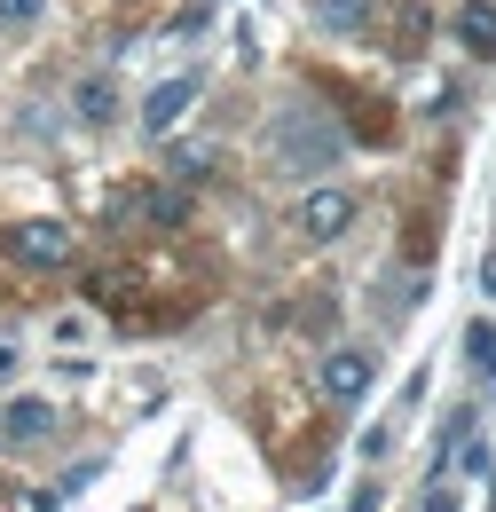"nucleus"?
I'll return each instance as SVG.
<instances>
[{
	"mask_svg": "<svg viewBox=\"0 0 496 512\" xmlns=\"http://www.w3.org/2000/svg\"><path fill=\"white\" fill-rule=\"evenodd\" d=\"M315 386H323V402L347 410V402H363V394L378 386V355H371V347H331L323 371H315Z\"/></svg>",
	"mask_w": 496,
	"mask_h": 512,
	"instance_id": "7ed1b4c3",
	"label": "nucleus"
},
{
	"mask_svg": "<svg viewBox=\"0 0 496 512\" xmlns=\"http://www.w3.org/2000/svg\"><path fill=\"white\" fill-rule=\"evenodd\" d=\"M0 253H8V260H24V268H71L79 237H71L63 221H16V229L0 237Z\"/></svg>",
	"mask_w": 496,
	"mask_h": 512,
	"instance_id": "f03ea898",
	"label": "nucleus"
},
{
	"mask_svg": "<svg viewBox=\"0 0 496 512\" xmlns=\"http://www.w3.org/2000/svg\"><path fill=\"white\" fill-rule=\"evenodd\" d=\"M8 371H16V339L0 331V379H8Z\"/></svg>",
	"mask_w": 496,
	"mask_h": 512,
	"instance_id": "2eb2a0df",
	"label": "nucleus"
},
{
	"mask_svg": "<svg viewBox=\"0 0 496 512\" xmlns=\"http://www.w3.org/2000/svg\"><path fill=\"white\" fill-rule=\"evenodd\" d=\"M465 371H473L481 386H496V316L489 323H481V316L465 323Z\"/></svg>",
	"mask_w": 496,
	"mask_h": 512,
	"instance_id": "6e6552de",
	"label": "nucleus"
},
{
	"mask_svg": "<svg viewBox=\"0 0 496 512\" xmlns=\"http://www.w3.org/2000/svg\"><path fill=\"white\" fill-rule=\"evenodd\" d=\"M292 229H300L308 245L347 237V229H355V190H331V182H323V190H308V197H300V213H292Z\"/></svg>",
	"mask_w": 496,
	"mask_h": 512,
	"instance_id": "20e7f679",
	"label": "nucleus"
},
{
	"mask_svg": "<svg viewBox=\"0 0 496 512\" xmlns=\"http://www.w3.org/2000/svg\"><path fill=\"white\" fill-rule=\"evenodd\" d=\"M457 449H465V418H441V434H434V473L457 457Z\"/></svg>",
	"mask_w": 496,
	"mask_h": 512,
	"instance_id": "9b49d317",
	"label": "nucleus"
},
{
	"mask_svg": "<svg viewBox=\"0 0 496 512\" xmlns=\"http://www.w3.org/2000/svg\"><path fill=\"white\" fill-rule=\"evenodd\" d=\"M197 95H205V79H197V71H174V79H158V87L142 95V127H150V134H174V127L189 119V103H197Z\"/></svg>",
	"mask_w": 496,
	"mask_h": 512,
	"instance_id": "39448f33",
	"label": "nucleus"
},
{
	"mask_svg": "<svg viewBox=\"0 0 496 512\" xmlns=\"http://www.w3.org/2000/svg\"><path fill=\"white\" fill-rule=\"evenodd\" d=\"M315 16H323V24H339V32H355V24L371 16V0H315Z\"/></svg>",
	"mask_w": 496,
	"mask_h": 512,
	"instance_id": "9d476101",
	"label": "nucleus"
},
{
	"mask_svg": "<svg viewBox=\"0 0 496 512\" xmlns=\"http://www.w3.org/2000/svg\"><path fill=\"white\" fill-rule=\"evenodd\" d=\"M71 103H79V119H87V127H111V119H119V87H111V79H79V95H71Z\"/></svg>",
	"mask_w": 496,
	"mask_h": 512,
	"instance_id": "1a4fd4ad",
	"label": "nucleus"
},
{
	"mask_svg": "<svg viewBox=\"0 0 496 512\" xmlns=\"http://www.w3.org/2000/svg\"><path fill=\"white\" fill-rule=\"evenodd\" d=\"M481 284H489V292H496V253H481Z\"/></svg>",
	"mask_w": 496,
	"mask_h": 512,
	"instance_id": "dca6fc26",
	"label": "nucleus"
},
{
	"mask_svg": "<svg viewBox=\"0 0 496 512\" xmlns=\"http://www.w3.org/2000/svg\"><path fill=\"white\" fill-rule=\"evenodd\" d=\"M339 127L323 119V111H308V103H292V111H276L268 119V158L284 166V174H300V182H315V174H331L339 166Z\"/></svg>",
	"mask_w": 496,
	"mask_h": 512,
	"instance_id": "f257e3e1",
	"label": "nucleus"
},
{
	"mask_svg": "<svg viewBox=\"0 0 496 512\" xmlns=\"http://www.w3.org/2000/svg\"><path fill=\"white\" fill-rule=\"evenodd\" d=\"M347 512H378V489H371V481L355 489V505H347Z\"/></svg>",
	"mask_w": 496,
	"mask_h": 512,
	"instance_id": "4468645a",
	"label": "nucleus"
},
{
	"mask_svg": "<svg viewBox=\"0 0 496 512\" xmlns=\"http://www.w3.org/2000/svg\"><path fill=\"white\" fill-rule=\"evenodd\" d=\"M40 16V0H0V24H32Z\"/></svg>",
	"mask_w": 496,
	"mask_h": 512,
	"instance_id": "f8f14e48",
	"label": "nucleus"
},
{
	"mask_svg": "<svg viewBox=\"0 0 496 512\" xmlns=\"http://www.w3.org/2000/svg\"><path fill=\"white\" fill-rule=\"evenodd\" d=\"M56 434V402H40V394H16L8 410H0V442L8 449H32Z\"/></svg>",
	"mask_w": 496,
	"mask_h": 512,
	"instance_id": "423d86ee",
	"label": "nucleus"
},
{
	"mask_svg": "<svg viewBox=\"0 0 496 512\" xmlns=\"http://www.w3.org/2000/svg\"><path fill=\"white\" fill-rule=\"evenodd\" d=\"M426 512H457V497H449V489H426Z\"/></svg>",
	"mask_w": 496,
	"mask_h": 512,
	"instance_id": "ddd939ff",
	"label": "nucleus"
},
{
	"mask_svg": "<svg viewBox=\"0 0 496 512\" xmlns=\"http://www.w3.org/2000/svg\"><path fill=\"white\" fill-rule=\"evenodd\" d=\"M449 40H457L465 56H496V0H465V8L449 16Z\"/></svg>",
	"mask_w": 496,
	"mask_h": 512,
	"instance_id": "0eeeda50",
	"label": "nucleus"
}]
</instances>
